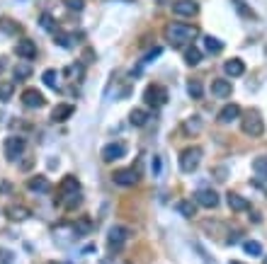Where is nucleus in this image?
I'll return each instance as SVG.
<instances>
[{
	"mask_svg": "<svg viewBox=\"0 0 267 264\" xmlns=\"http://www.w3.org/2000/svg\"><path fill=\"white\" fill-rule=\"evenodd\" d=\"M61 192H63L66 197L68 194H76V192H80V182L73 175H66L61 179Z\"/></svg>",
	"mask_w": 267,
	"mask_h": 264,
	"instance_id": "nucleus-20",
	"label": "nucleus"
},
{
	"mask_svg": "<svg viewBox=\"0 0 267 264\" xmlns=\"http://www.w3.org/2000/svg\"><path fill=\"white\" fill-rule=\"evenodd\" d=\"M42 80H44V85H46V88H51V90H56V88H58V73H56L54 68H49V70H44V76H42Z\"/></svg>",
	"mask_w": 267,
	"mask_h": 264,
	"instance_id": "nucleus-25",
	"label": "nucleus"
},
{
	"mask_svg": "<svg viewBox=\"0 0 267 264\" xmlns=\"http://www.w3.org/2000/svg\"><path fill=\"white\" fill-rule=\"evenodd\" d=\"M24 148H27V141L22 136H8L5 138V158L8 160H17L24 153Z\"/></svg>",
	"mask_w": 267,
	"mask_h": 264,
	"instance_id": "nucleus-5",
	"label": "nucleus"
},
{
	"mask_svg": "<svg viewBox=\"0 0 267 264\" xmlns=\"http://www.w3.org/2000/svg\"><path fill=\"white\" fill-rule=\"evenodd\" d=\"M253 170H255L260 177H267V155H260L253 160Z\"/></svg>",
	"mask_w": 267,
	"mask_h": 264,
	"instance_id": "nucleus-30",
	"label": "nucleus"
},
{
	"mask_svg": "<svg viewBox=\"0 0 267 264\" xmlns=\"http://www.w3.org/2000/svg\"><path fill=\"white\" fill-rule=\"evenodd\" d=\"M15 92V83L10 80H0V102H10Z\"/></svg>",
	"mask_w": 267,
	"mask_h": 264,
	"instance_id": "nucleus-21",
	"label": "nucleus"
},
{
	"mask_svg": "<svg viewBox=\"0 0 267 264\" xmlns=\"http://www.w3.org/2000/svg\"><path fill=\"white\" fill-rule=\"evenodd\" d=\"M146 121H148V111L146 109H134L131 114H129V124H131V126H144Z\"/></svg>",
	"mask_w": 267,
	"mask_h": 264,
	"instance_id": "nucleus-22",
	"label": "nucleus"
},
{
	"mask_svg": "<svg viewBox=\"0 0 267 264\" xmlns=\"http://www.w3.org/2000/svg\"><path fill=\"white\" fill-rule=\"evenodd\" d=\"M29 76H32V66H29L27 61L15 66V80H24V78H29Z\"/></svg>",
	"mask_w": 267,
	"mask_h": 264,
	"instance_id": "nucleus-28",
	"label": "nucleus"
},
{
	"mask_svg": "<svg viewBox=\"0 0 267 264\" xmlns=\"http://www.w3.org/2000/svg\"><path fill=\"white\" fill-rule=\"evenodd\" d=\"M112 179L119 184V187H134L136 182H139V172L134 170V167H126V170H117Z\"/></svg>",
	"mask_w": 267,
	"mask_h": 264,
	"instance_id": "nucleus-7",
	"label": "nucleus"
},
{
	"mask_svg": "<svg viewBox=\"0 0 267 264\" xmlns=\"http://www.w3.org/2000/svg\"><path fill=\"white\" fill-rule=\"evenodd\" d=\"M223 70H226V76L238 78V76H243V73H245V66H243V61H241V58H231V61H226V63H223Z\"/></svg>",
	"mask_w": 267,
	"mask_h": 264,
	"instance_id": "nucleus-18",
	"label": "nucleus"
},
{
	"mask_svg": "<svg viewBox=\"0 0 267 264\" xmlns=\"http://www.w3.org/2000/svg\"><path fill=\"white\" fill-rule=\"evenodd\" d=\"M202 163V148H197V145H192V148H185L182 153H180V170L182 172H194L197 167H199Z\"/></svg>",
	"mask_w": 267,
	"mask_h": 264,
	"instance_id": "nucleus-3",
	"label": "nucleus"
},
{
	"mask_svg": "<svg viewBox=\"0 0 267 264\" xmlns=\"http://www.w3.org/2000/svg\"><path fill=\"white\" fill-rule=\"evenodd\" d=\"M194 204H199L204 209H216L219 206V194L214 189H199L194 194Z\"/></svg>",
	"mask_w": 267,
	"mask_h": 264,
	"instance_id": "nucleus-6",
	"label": "nucleus"
},
{
	"mask_svg": "<svg viewBox=\"0 0 267 264\" xmlns=\"http://www.w3.org/2000/svg\"><path fill=\"white\" fill-rule=\"evenodd\" d=\"M199 34V29L194 24H185V22H170L165 27V39L173 46H185L187 42H192Z\"/></svg>",
	"mask_w": 267,
	"mask_h": 264,
	"instance_id": "nucleus-1",
	"label": "nucleus"
},
{
	"mask_svg": "<svg viewBox=\"0 0 267 264\" xmlns=\"http://www.w3.org/2000/svg\"><path fill=\"white\" fill-rule=\"evenodd\" d=\"M262 264H267V257H265V262H262Z\"/></svg>",
	"mask_w": 267,
	"mask_h": 264,
	"instance_id": "nucleus-40",
	"label": "nucleus"
},
{
	"mask_svg": "<svg viewBox=\"0 0 267 264\" xmlns=\"http://www.w3.org/2000/svg\"><path fill=\"white\" fill-rule=\"evenodd\" d=\"M42 27H44V29H49V32H54L56 27H54V17H51V15H42Z\"/></svg>",
	"mask_w": 267,
	"mask_h": 264,
	"instance_id": "nucleus-35",
	"label": "nucleus"
},
{
	"mask_svg": "<svg viewBox=\"0 0 267 264\" xmlns=\"http://www.w3.org/2000/svg\"><path fill=\"white\" fill-rule=\"evenodd\" d=\"M56 42H58V46H63V49H71V46H73V36L56 32Z\"/></svg>",
	"mask_w": 267,
	"mask_h": 264,
	"instance_id": "nucleus-33",
	"label": "nucleus"
},
{
	"mask_svg": "<svg viewBox=\"0 0 267 264\" xmlns=\"http://www.w3.org/2000/svg\"><path fill=\"white\" fill-rule=\"evenodd\" d=\"M243 250L250 254V257H260V254H262V245H260L257 240H245L243 242Z\"/></svg>",
	"mask_w": 267,
	"mask_h": 264,
	"instance_id": "nucleus-29",
	"label": "nucleus"
},
{
	"mask_svg": "<svg viewBox=\"0 0 267 264\" xmlns=\"http://www.w3.org/2000/svg\"><path fill=\"white\" fill-rule=\"evenodd\" d=\"M124 3H131V0H124Z\"/></svg>",
	"mask_w": 267,
	"mask_h": 264,
	"instance_id": "nucleus-41",
	"label": "nucleus"
},
{
	"mask_svg": "<svg viewBox=\"0 0 267 264\" xmlns=\"http://www.w3.org/2000/svg\"><path fill=\"white\" fill-rule=\"evenodd\" d=\"M80 201H83V197H80V192H76V194H68V199H63L61 204H63L68 211H73L76 206H80Z\"/></svg>",
	"mask_w": 267,
	"mask_h": 264,
	"instance_id": "nucleus-31",
	"label": "nucleus"
},
{
	"mask_svg": "<svg viewBox=\"0 0 267 264\" xmlns=\"http://www.w3.org/2000/svg\"><path fill=\"white\" fill-rule=\"evenodd\" d=\"M228 264H243V262H228Z\"/></svg>",
	"mask_w": 267,
	"mask_h": 264,
	"instance_id": "nucleus-39",
	"label": "nucleus"
},
{
	"mask_svg": "<svg viewBox=\"0 0 267 264\" xmlns=\"http://www.w3.org/2000/svg\"><path fill=\"white\" fill-rule=\"evenodd\" d=\"M107 242H110L112 250H119L124 242H126V228H122V225H114V228H110Z\"/></svg>",
	"mask_w": 267,
	"mask_h": 264,
	"instance_id": "nucleus-12",
	"label": "nucleus"
},
{
	"mask_svg": "<svg viewBox=\"0 0 267 264\" xmlns=\"http://www.w3.org/2000/svg\"><path fill=\"white\" fill-rule=\"evenodd\" d=\"M151 172H153V175H160V158H158V155H153V160H151Z\"/></svg>",
	"mask_w": 267,
	"mask_h": 264,
	"instance_id": "nucleus-37",
	"label": "nucleus"
},
{
	"mask_svg": "<svg viewBox=\"0 0 267 264\" xmlns=\"http://www.w3.org/2000/svg\"><path fill=\"white\" fill-rule=\"evenodd\" d=\"M15 51H17V56H20V58H24V61H32L34 56H37V44H34L32 39H20V42H17V46H15Z\"/></svg>",
	"mask_w": 267,
	"mask_h": 264,
	"instance_id": "nucleus-11",
	"label": "nucleus"
},
{
	"mask_svg": "<svg viewBox=\"0 0 267 264\" xmlns=\"http://www.w3.org/2000/svg\"><path fill=\"white\" fill-rule=\"evenodd\" d=\"M144 99L148 107H163L168 102V90L160 88V85H148L144 92Z\"/></svg>",
	"mask_w": 267,
	"mask_h": 264,
	"instance_id": "nucleus-4",
	"label": "nucleus"
},
{
	"mask_svg": "<svg viewBox=\"0 0 267 264\" xmlns=\"http://www.w3.org/2000/svg\"><path fill=\"white\" fill-rule=\"evenodd\" d=\"M241 129H243L245 136H250V138H257V136H262L265 133V121L260 117V111H248L243 119H241Z\"/></svg>",
	"mask_w": 267,
	"mask_h": 264,
	"instance_id": "nucleus-2",
	"label": "nucleus"
},
{
	"mask_svg": "<svg viewBox=\"0 0 267 264\" xmlns=\"http://www.w3.org/2000/svg\"><path fill=\"white\" fill-rule=\"evenodd\" d=\"M173 12L180 15V17H192V15L199 12V5L192 3V0H175V3H173Z\"/></svg>",
	"mask_w": 267,
	"mask_h": 264,
	"instance_id": "nucleus-9",
	"label": "nucleus"
},
{
	"mask_svg": "<svg viewBox=\"0 0 267 264\" xmlns=\"http://www.w3.org/2000/svg\"><path fill=\"white\" fill-rule=\"evenodd\" d=\"M8 216H10L12 220H24L32 216V211L27 209V206H22V204H10V206H8Z\"/></svg>",
	"mask_w": 267,
	"mask_h": 264,
	"instance_id": "nucleus-19",
	"label": "nucleus"
},
{
	"mask_svg": "<svg viewBox=\"0 0 267 264\" xmlns=\"http://www.w3.org/2000/svg\"><path fill=\"white\" fill-rule=\"evenodd\" d=\"M204 46H207L209 54H221L223 51V42H219L216 36H207V39H204Z\"/></svg>",
	"mask_w": 267,
	"mask_h": 264,
	"instance_id": "nucleus-26",
	"label": "nucleus"
},
{
	"mask_svg": "<svg viewBox=\"0 0 267 264\" xmlns=\"http://www.w3.org/2000/svg\"><path fill=\"white\" fill-rule=\"evenodd\" d=\"M175 209H178L185 218H192V216L197 213V206H194L192 201H178V206H175Z\"/></svg>",
	"mask_w": 267,
	"mask_h": 264,
	"instance_id": "nucleus-27",
	"label": "nucleus"
},
{
	"mask_svg": "<svg viewBox=\"0 0 267 264\" xmlns=\"http://www.w3.org/2000/svg\"><path fill=\"white\" fill-rule=\"evenodd\" d=\"M90 228H92V223L88 218H80L76 225H73V238H83V235H88Z\"/></svg>",
	"mask_w": 267,
	"mask_h": 264,
	"instance_id": "nucleus-23",
	"label": "nucleus"
},
{
	"mask_svg": "<svg viewBox=\"0 0 267 264\" xmlns=\"http://www.w3.org/2000/svg\"><path fill=\"white\" fill-rule=\"evenodd\" d=\"M27 189H29V192H37V194H46V192L51 189V184H49V179H46V177L34 175V177H29Z\"/></svg>",
	"mask_w": 267,
	"mask_h": 264,
	"instance_id": "nucleus-13",
	"label": "nucleus"
},
{
	"mask_svg": "<svg viewBox=\"0 0 267 264\" xmlns=\"http://www.w3.org/2000/svg\"><path fill=\"white\" fill-rule=\"evenodd\" d=\"M187 92H189V97L199 99V97H202V92H204V90H202V83H199V80H192V83L187 85Z\"/></svg>",
	"mask_w": 267,
	"mask_h": 264,
	"instance_id": "nucleus-32",
	"label": "nucleus"
},
{
	"mask_svg": "<svg viewBox=\"0 0 267 264\" xmlns=\"http://www.w3.org/2000/svg\"><path fill=\"white\" fill-rule=\"evenodd\" d=\"M202 129V121L197 119V117H192V119L185 124V131H199Z\"/></svg>",
	"mask_w": 267,
	"mask_h": 264,
	"instance_id": "nucleus-34",
	"label": "nucleus"
},
{
	"mask_svg": "<svg viewBox=\"0 0 267 264\" xmlns=\"http://www.w3.org/2000/svg\"><path fill=\"white\" fill-rule=\"evenodd\" d=\"M3 29H5V32H15V24H12V20H3Z\"/></svg>",
	"mask_w": 267,
	"mask_h": 264,
	"instance_id": "nucleus-38",
	"label": "nucleus"
},
{
	"mask_svg": "<svg viewBox=\"0 0 267 264\" xmlns=\"http://www.w3.org/2000/svg\"><path fill=\"white\" fill-rule=\"evenodd\" d=\"M73 111H76V107L73 104H56V109L51 111V121H68L71 117H73Z\"/></svg>",
	"mask_w": 267,
	"mask_h": 264,
	"instance_id": "nucleus-15",
	"label": "nucleus"
},
{
	"mask_svg": "<svg viewBox=\"0 0 267 264\" xmlns=\"http://www.w3.org/2000/svg\"><path fill=\"white\" fill-rule=\"evenodd\" d=\"M22 104L24 107H29V109H39V107H44V95L39 92V90H24L22 92Z\"/></svg>",
	"mask_w": 267,
	"mask_h": 264,
	"instance_id": "nucleus-10",
	"label": "nucleus"
},
{
	"mask_svg": "<svg viewBox=\"0 0 267 264\" xmlns=\"http://www.w3.org/2000/svg\"><path fill=\"white\" fill-rule=\"evenodd\" d=\"M199 61H202V51L197 46H189L187 51H185V63H187V66H197Z\"/></svg>",
	"mask_w": 267,
	"mask_h": 264,
	"instance_id": "nucleus-24",
	"label": "nucleus"
},
{
	"mask_svg": "<svg viewBox=\"0 0 267 264\" xmlns=\"http://www.w3.org/2000/svg\"><path fill=\"white\" fill-rule=\"evenodd\" d=\"M212 92L216 97H231V92H233V85H231V80H212Z\"/></svg>",
	"mask_w": 267,
	"mask_h": 264,
	"instance_id": "nucleus-14",
	"label": "nucleus"
},
{
	"mask_svg": "<svg viewBox=\"0 0 267 264\" xmlns=\"http://www.w3.org/2000/svg\"><path fill=\"white\" fill-rule=\"evenodd\" d=\"M226 201H228V209H231V211H248V209H250L248 199L241 197V194H236V192L226 194Z\"/></svg>",
	"mask_w": 267,
	"mask_h": 264,
	"instance_id": "nucleus-17",
	"label": "nucleus"
},
{
	"mask_svg": "<svg viewBox=\"0 0 267 264\" xmlns=\"http://www.w3.org/2000/svg\"><path fill=\"white\" fill-rule=\"evenodd\" d=\"M238 117H241V107L233 104V102H231V104H226V107L219 111V121H221V124H231V121H236Z\"/></svg>",
	"mask_w": 267,
	"mask_h": 264,
	"instance_id": "nucleus-16",
	"label": "nucleus"
},
{
	"mask_svg": "<svg viewBox=\"0 0 267 264\" xmlns=\"http://www.w3.org/2000/svg\"><path fill=\"white\" fill-rule=\"evenodd\" d=\"M68 10H83L85 8V0H66Z\"/></svg>",
	"mask_w": 267,
	"mask_h": 264,
	"instance_id": "nucleus-36",
	"label": "nucleus"
},
{
	"mask_svg": "<svg viewBox=\"0 0 267 264\" xmlns=\"http://www.w3.org/2000/svg\"><path fill=\"white\" fill-rule=\"evenodd\" d=\"M126 155V145L124 143H107L102 148V160L105 163H114V160H119Z\"/></svg>",
	"mask_w": 267,
	"mask_h": 264,
	"instance_id": "nucleus-8",
	"label": "nucleus"
}]
</instances>
